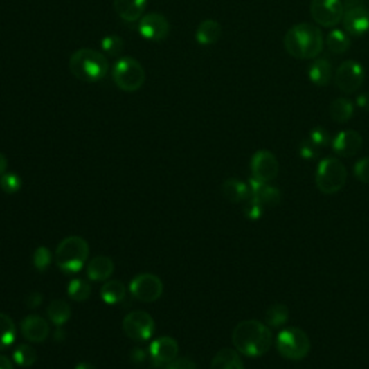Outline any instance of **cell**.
<instances>
[{"label": "cell", "instance_id": "obj_30", "mask_svg": "<svg viewBox=\"0 0 369 369\" xmlns=\"http://www.w3.org/2000/svg\"><path fill=\"white\" fill-rule=\"evenodd\" d=\"M37 359H38L37 350H35L28 343L17 345L15 348V350H13V361H15V363L22 366V368L32 366L35 362H37Z\"/></svg>", "mask_w": 369, "mask_h": 369}, {"label": "cell", "instance_id": "obj_40", "mask_svg": "<svg viewBox=\"0 0 369 369\" xmlns=\"http://www.w3.org/2000/svg\"><path fill=\"white\" fill-rule=\"evenodd\" d=\"M165 369H197V365L189 358H177L173 359Z\"/></svg>", "mask_w": 369, "mask_h": 369}, {"label": "cell", "instance_id": "obj_1", "mask_svg": "<svg viewBox=\"0 0 369 369\" xmlns=\"http://www.w3.org/2000/svg\"><path fill=\"white\" fill-rule=\"evenodd\" d=\"M285 49L296 60L318 58L325 46V38L321 28L313 24L293 25L285 35Z\"/></svg>", "mask_w": 369, "mask_h": 369}, {"label": "cell", "instance_id": "obj_20", "mask_svg": "<svg viewBox=\"0 0 369 369\" xmlns=\"http://www.w3.org/2000/svg\"><path fill=\"white\" fill-rule=\"evenodd\" d=\"M147 0H114V10L126 22L140 21L146 9Z\"/></svg>", "mask_w": 369, "mask_h": 369}, {"label": "cell", "instance_id": "obj_42", "mask_svg": "<svg viewBox=\"0 0 369 369\" xmlns=\"http://www.w3.org/2000/svg\"><path fill=\"white\" fill-rule=\"evenodd\" d=\"M357 104H358L359 109L369 111V93L359 94L358 98H357Z\"/></svg>", "mask_w": 369, "mask_h": 369}, {"label": "cell", "instance_id": "obj_39", "mask_svg": "<svg viewBox=\"0 0 369 369\" xmlns=\"http://www.w3.org/2000/svg\"><path fill=\"white\" fill-rule=\"evenodd\" d=\"M354 173L361 182L369 183V157H362L355 163Z\"/></svg>", "mask_w": 369, "mask_h": 369}, {"label": "cell", "instance_id": "obj_34", "mask_svg": "<svg viewBox=\"0 0 369 369\" xmlns=\"http://www.w3.org/2000/svg\"><path fill=\"white\" fill-rule=\"evenodd\" d=\"M0 188L6 193H16L22 188V181L15 173H3L0 177Z\"/></svg>", "mask_w": 369, "mask_h": 369}, {"label": "cell", "instance_id": "obj_9", "mask_svg": "<svg viewBox=\"0 0 369 369\" xmlns=\"http://www.w3.org/2000/svg\"><path fill=\"white\" fill-rule=\"evenodd\" d=\"M338 89L345 94L357 93L365 81V69L362 64L354 60L343 61L333 75Z\"/></svg>", "mask_w": 369, "mask_h": 369}, {"label": "cell", "instance_id": "obj_47", "mask_svg": "<svg viewBox=\"0 0 369 369\" xmlns=\"http://www.w3.org/2000/svg\"><path fill=\"white\" fill-rule=\"evenodd\" d=\"M75 369H94V366L91 363H89V362H80L75 366Z\"/></svg>", "mask_w": 369, "mask_h": 369}, {"label": "cell", "instance_id": "obj_43", "mask_svg": "<svg viewBox=\"0 0 369 369\" xmlns=\"http://www.w3.org/2000/svg\"><path fill=\"white\" fill-rule=\"evenodd\" d=\"M132 359H133V362H136V363L143 362V361L146 359L145 350H142V349H134V350H132Z\"/></svg>", "mask_w": 369, "mask_h": 369}, {"label": "cell", "instance_id": "obj_26", "mask_svg": "<svg viewBox=\"0 0 369 369\" xmlns=\"http://www.w3.org/2000/svg\"><path fill=\"white\" fill-rule=\"evenodd\" d=\"M325 44L327 49L335 55H342L350 46V38L349 35L342 29H333L327 33L325 39Z\"/></svg>", "mask_w": 369, "mask_h": 369}, {"label": "cell", "instance_id": "obj_21", "mask_svg": "<svg viewBox=\"0 0 369 369\" xmlns=\"http://www.w3.org/2000/svg\"><path fill=\"white\" fill-rule=\"evenodd\" d=\"M114 271V262L109 257H96L87 264V276L93 281H107Z\"/></svg>", "mask_w": 369, "mask_h": 369}, {"label": "cell", "instance_id": "obj_22", "mask_svg": "<svg viewBox=\"0 0 369 369\" xmlns=\"http://www.w3.org/2000/svg\"><path fill=\"white\" fill-rule=\"evenodd\" d=\"M221 35H222V28L219 22L214 19H206L199 24L197 33H195V38L199 45L209 46V45L217 44L221 38Z\"/></svg>", "mask_w": 369, "mask_h": 369}, {"label": "cell", "instance_id": "obj_33", "mask_svg": "<svg viewBox=\"0 0 369 369\" xmlns=\"http://www.w3.org/2000/svg\"><path fill=\"white\" fill-rule=\"evenodd\" d=\"M101 48L105 54H109L110 57H118L123 48H125V41L117 37V35H107V37L101 41Z\"/></svg>", "mask_w": 369, "mask_h": 369}, {"label": "cell", "instance_id": "obj_19", "mask_svg": "<svg viewBox=\"0 0 369 369\" xmlns=\"http://www.w3.org/2000/svg\"><path fill=\"white\" fill-rule=\"evenodd\" d=\"M309 80L318 87H326L332 82L335 71H333L332 62L327 58H314L309 66Z\"/></svg>", "mask_w": 369, "mask_h": 369}, {"label": "cell", "instance_id": "obj_15", "mask_svg": "<svg viewBox=\"0 0 369 369\" xmlns=\"http://www.w3.org/2000/svg\"><path fill=\"white\" fill-rule=\"evenodd\" d=\"M179 345L170 336H162L150 345V358L154 366L166 368L173 359L178 358Z\"/></svg>", "mask_w": 369, "mask_h": 369}, {"label": "cell", "instance_id": "obj_23", "mask_svg": "<svg viewBox=\"0 0 369 369\" xmlns=\"http://www.w3.org/2000/svg\"><path fill=\"white\" fill-rule=\"evenodd\" d=\"M222 195L233 204L245 202L250 198V186L235 178L226 179L222 183Z\"/></svg>", "mask_w": 369, "mask_h": 369}, {"label": "cell", "instance_id": "obj_24", "mask_svg": "<svg viewBox=\"0 0 369 369\" xmlns=\"http://www.w3.org/2000/svg\"><path fill=\"white\" fill-rule=\"evenodd\" d=\"M209 369H244V363L237 350L225 348L214 357Z\"/></svg>", "mask_w": 369, "mask_h": 369}, {"label": "cell", "instance_id": "obj_25", "mask_svg": "<svg viewBox=\"0 0 369 369\" xmlns=\"http://www.w3.org/2000/svg\"><path fill=\"white\" fill-rule=\"evenodd\" d=\"M329 113H330V117L333 121L339 123V125H343V123L352 118V116L355 113V105L349 98L341 97L330 104Z\"/></svg>", "mask_w": 369, "mask_h": 369}, {"label": "cell", "instance_id": "obj_37", "mask_svg": "<svg viewBox=\"0 0 369 369\" xmlns=\"http://www.w3.org/2000/svg\"><path fill=\"white\" fill-rule=\"evenodd\" d=\"M262 210H264V206H262L258 201H255L253 197H250L247 201H245L244 205V213L250 219H258L262 215Z\"/></svg>", "mask_w": 369, "mask_h": 369}, {"label": "cell", "instance_id": "obj_16", "mask_svg": "<svg viewBox=\"0 0 369 369\" xmlns=\"http://www.w3.org/2000/svg\"><path fill=\"white\" fill-rule=\"evenodd\" d=\"M363 146L362 136L355 130H342L332 138V149L341 157H352Z\"/></svg>", "mask_w": 369, "mask_h": 369}, {"label": "cell", "instance_id": "obj_6", "mask_svg": "<svg viewBox=\"0 0 369 369\" xmlns=\"http://www.w3.org/2000/svg\"><path fill=\"white\" fill-rule=\"evenodd\" d=\"M277 350L281 357L290 361H300L310 352V339L307 333L298 327H286L277 335Z\"/></svg>", "mask_w": 369, "mask_h": 369}, {"label": "cell", "instance_id": "obj_8", "mask_svg": "<svg viewBox=\"0 0 369 369\" xmlns=\"http://www.w3.org/2000/svg\"><path fill=\"white\" fill-rule=\"evenodd\" d=\"M343 15V0H312L310 2V16L318 26H336L342 22Z\"/></svg>", "mask_w": 369, "mask_h": 369}, {"label": "cell", "instance_id": "obj_18", "mask_svg": "<svg viewBox=\"0 0 369 369\" xmlns=\"http://www.w3.org/2000/svg\"><path fill=\"white\" fill-rule=\"evenodd\" d=\"M250 197L258 201L262 206H277L281 202V193L277 188L271 186L269 182H262L255 178L250 179Z\"/></svg>", "mask_w": 369, "mask_h": 369}, {"label": "cell", "instance_id": "obj_7", "mask_svg": "<svg viewBox=\"0 0 369 369\" xmlns=\"http://www.w3.org/2000/svg\"><path fill=\"white\" fill-rule=\"evenodd\" d=\"M346 168L335 157H326L319 163L318 172H316V185L321 192L327 193V195L339 192L346 185Z\"/></svg>", "mask_w": 369, "mask_h": 369}, {"label": "cell", "instance_id": "obj_5", "mask_svg": "<svg viewBox=\"0 0 369 369\" xmlns=\"http://www.w3.org/2000/svg\"><path fill=\"white\" fill-rule=\"evenodd\" d=\"M111 77L114 84L125 93L138 91L146 81L143 65L132 57L120 58L111 69Z\"/></svg>", "mask_w": 369, "mask_h": 369}, {"label": "cell", "instance_id": "obj_3", "mask_svg": "<svg viewBox=\"0 0 369 369\" xmlns=\"http://www.w3.org/2000/svg\"><path fill=\"white\" fill-rule=\"evenodd\" d=\"M109 60L102 52L81 48L69 58V71L82 82H98L109 74Z\"/></svg>", "mask_w": 369, "mask_h": 369}, {"label": "cell", "instance_id": "obj_11", "mask_svg": "<svg viewBox=\"0 0 369 369\" xmlns=\"http://www.w3.org/2000/svg\"><path fill=\"white\" fill-rule=\"evenodd\" d=\"M130 293L138 302L153 303L159 300L163 294V283L159 277L152 273L138 274L132 280Z\"/></svg>", "mask_w": 369, "mask_h": 369}, {"label": "cell", "instance_id": "obj_2", "mask_svg": "<svg viewBox=\"0 0 369 369\" xmlns=\"http://www.w3.org/2000/svg\"><path fill=\"white\" fill-rule=\"evenodd\" d=\"M233 343L240 354L258 358L266 355L273 345V333L258 321H242L233 332Z\"/></svg>", "mask_w": 369, "mask_h": 369}, {"label": "cell", "instance_id": "obj_17", "mask_svg": "<svg viewBox=\"0 0 369 369\" xmlns=\"http://www.w3.org/2000/svg\"><path fill=\"white\" fill-rule=\"evenodd\" d=\"M21 330L26 341L35 342V343L45 342L49 336V325L44 318H41V316L38 314L26 316L21 323Z\"/></svg>", "mask_w": 369, "mask_h": 369}, {"label": "cell", "instance_id": "obj_41", "mask_svg": "<svg viewBox=\"0 0 369 369\" xmlns=\"http://www.w3.org/2000/svg\"><path fill=\"white\" fill-rule=\"evenodd\" d=\"M26 303H28V307L30 309H37L41 303H42V296L39 293H32L29 294V297L26 298Z\"/></svg>", "mask_w": 369, "mask_h": 369}, {"label": "cell", "instance_id": "obj_36", "mask_svg": "<svg viewBox=\"0 0 369 369\" xmlns=\"http://www.w3.org/2000/svg\"><path fill=\"white\" fill-rule=\"evenodd\" d=\"M309 138L312 140V142L318 146L319 149L321 147H326L329 143H330V136L327 133L326 129L318 126V127H314L310 134H309Z\"/></svg>", "mask_w": 369, "mask_h": 369}, {"label": "cell", "instance_id": "obj_10", "mask_svg": "<svg viewBox=\"0 0 369 369\" xmlns=\"http://www.w3.org/2000/svg\"><path fill=\"white\" fill-rule=\"evenodd\" d=\"M154 326L152 316L143 310L132 312L123 321V332L126 333L127 338L136 342L149 341L154 333Z\"/></svg>", "mask_w": 369, "mask_h": 369}, {"label": "cell", "instance_id": "obj_28", "mask_svg": "<svg viewBox=\"0 0 369 369\" xmlns=\"http://www.w3.org/2000/svg\"><path fill=\"white\" fill-rule=\"evenodd\" d=\"M101 298L107 303V305H117L120 303L123 298L126 296V287L120 281L111 280V281H105L102 285L101 290Z\"/></svg>", "mask_w": 369, "mask_h": 369}, {"label": "cell", "instance_id": "obj_13", "mask_svg": "<svg viewBox=\"0 0 369 369\" xmlns=\"http://www.w3.org/2000/svg\"><path fill=\"white\" fill-rule=\"evenodd\" d=\"M251 172L253 178L271 182L278 174V161L277 157L269 150H258L251 157Z\"/></svg>", "mask_w": 369, "mask_h": 369}, {"label": "cell", "instance_id": "obj_29", "mask_svg": "<svg viewBox=\"0 0 369 369\" xmlns=\"http://www.w3.org/2000/svg\"><path fill=\"white\" fill-rule=\"evenodd\" d=\"M16 339V325L10 316L0 313V350L8 349Z\"/></svg>", "mask_w": 369, "mask_h": 369}, {"label": "cell", "instance_id": "obj_4", "mask_svg": "<svg viewBox=\"0 0 369 369\" xmlns=\"http://www.w3.org/2000/svg\"><path fill=\"white\" fill-rule=\"evenodd\" d=\"M90 255V245L82 237L71 235L62 240L55 250L57 266L65 273H78Z\"/></svg>", "mask_w": 369, "mask_h": 369}, {"label": "cell", "instance_id": "obj_12", "mask_svg": "<svg viewBox=\"0 0 369 369\" xmlns=\"http://www.w3.org/2000/svg\"><path fill=\"white\" fill-rule=\"evenodd\" d=\"M170 25L166 17L161 13H146L138 21V33L147 41L159 42L168 38Z\"/></svg>", "mask_w": 369, "mask_h": 369}, {"label": "cell", "instance_id": "obj_14", "mask_svg": "<svg viewBox=\"0 0 369 369\" xmlns=\"http://www.w3.org/2000/svg\"><path fill=\"white\" fill-rule=\"evenodd\" d=\"M342 24L349 37H365L369 32V9L365 5L345 9Z\"/></svg>", "mask_w": 369, "mask_h": 369}, {"label": "cell", "instance_id": "obj_44", "mask_svg": "<svg viewBox=\"0 0 369 369\" xmlns=\"http://www.w3.org/2000/svg\"><path fill=\"white\" fill-rule=\"evenodd\" d=\"M0 369H15L13 362L8 357L0 355Z\"/></svg>", "mask_w": 369, "mask_h": 369}, {"label": "cell", "instance_id": "obj_46", "mask_svg": "<svg viewBox=\"0 0 369 369\" xmlns=\"http://www.w3.org/2000/svg\"><path fill=\"white\" fill-rule=\"evenodd\" d=\"M366 0H343V5L345 9L348 8H352V6H358V5H365Z\"/></svg>", "mask_w": 369, "mask_h": 369}, {"label": "cell", "instance_id": "obj_27", "mask_svg": "<svg viewBox=\"0 0 369 369\" xmlns=\"http://www.w3.org/2000/svg\"><path fill=\"white\" fill-rule=\"evenodd\" d=\"M46 313L52 323H54L55 326H62L69 321V318H71L73 310H71V306H69L66 302L61 300V298H57V300L51 302Z\"/></svg>", "mask_w": 369, "mask_h": 369}, {"label": "cell", "instance_id": "obj_32", "mask_svg": "<svg viewBox=\"0 0 369 369\" xmlns=\"http://www.w3.org/2000/svg\"><path fill=\"white\" fill-rule=\"evenodd\" d=\"M68 296L71 297L74 302H85L87 298H90L91 296V286L82 278H75L68 286Z\"/></svg>", "mask_w": 369, "mask_h": 369}, {"label": "cell", "instance_id": "obj_35", "mask_svg": "<svg viewBox=\"0 0 369 369\" xmlns=\"http://www.w3.org/2000/svg\"><path fill=\"white\" fill-rule=\"evenodd\" d=\"M52 261V254L46 247H38L33 253V266L39 271H45Z\"/></svg>", "mask_w": 369, "mask_h": 369}, {"label": "cell", "instance_id": "obj_38", "mask_svg": "<svg viewBox=\"0 0 369 369\" xmlns=\"http://www.w3.org/2000/svg\"><path fill=\"white\" fill-rule=\"evenodd\" d=\"M318 153H319V147L316 146L310 138L303 140V142L300 143V146H298V154H300L303 159H306V161L314 159V157L318 156Z\"/></svg>", "mask_w": 369, "mask_h": 369}, {"label": "cell", "instance_id": "obj_31", "mask_svg": "<svg viewBox=\"0 0 369 369\" xmlns=\"http://www.w3.org/2000/svg\"><path fill=\"white\" fill-rule=\"evenodd\" d=\"M289 319V309L281 305H273L266 310V323L270 327H280L283 326Z\"/></svg>", "mask_w": 369, "mask_h": 369}, {"label": "cell", "instance_id": "obj_45", "mask_svg": "<svg viewBox=\"0 0 369 369\" xmlns=\"http://www.w3.org/2000/svg\"><path fill=\"white\" fill-rule=\"evenodd\" d=\"M6 169H8V159L3 153H0V177L6 173Z\"/></svg>", "mask_w": 369, "mask_h": 369}]
</instances>
